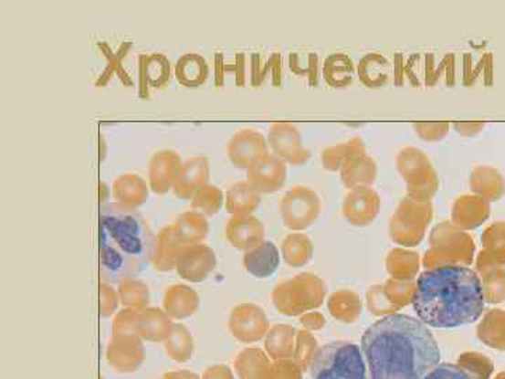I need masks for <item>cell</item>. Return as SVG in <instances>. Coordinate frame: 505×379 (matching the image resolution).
Instances as JSON below:
<instances>
[{
	"instance_id": "1",
	"label": "cell",
	"mask_w": 505,
	"mask_h": 379,
	"mask_svg": "<svg viewBox=\"0 0 505 379\" xmlns=\"http://www.w3.org/2000/svg\"><path fill=\"white\" fill-rule=\"evenodd\" d=\"M361 350L371 379H423L441 360L428 326L402 313L384 316L369 326Z\"/></svg>"
},
{
	"instance_id": "2",
	"label": "cell",
	"mask_w": 505,
	"mask_h": 379,
	"mask_svg": "<svg viewBox=\"0 0 505 379\" xmlns=\"http://www.w3.org/2000/svg\"><path fill=\"white\" fill-rule=\"evenodd\" d=\"M412 303L416 315L428 328H460L483 315V287L472 268L442 266L418 277Z\"/></svg>"
},
{
	"instance_id": "3",
	"label": "cell",
	"mask_w": 505,
	"mask_h": 379,
	"mask_svg": "<svg viewBox=\"0 0 505 379\" xmlns=\"http://www.w3.org/2000/svg\"><path fill=\"white\" fill-rule=\"evenodd\" d=\"M100 281L119 286L137 279L153 258L156 235L137 208L100 205Z\"/></svg>"
},
{
	"instance_id": "4",
	"label": "cell",
	"mask_w": 505,
	"mask_h": 379,
	"mask_svg": "<svg viewBox=\"0 0 505 379\" xmlns=\"http://www.w3.org/2000/svg\"><path fill=\"white\" fill-rule=\"evenodd\" d=\"M309 370L312 379H371L363 350L350 342H333L316 350Z\"/></svg>"
},
{
	"instance_id": "5",
	"label": "cell",
	"mask_w": 505,
	"mask_h": 379,
	"mask_svg": "<svg viewBox=\"0 0 505 379\" xmlns=\"http://www.w3.org/2000/svg\"><path fill=\"white\" fill-rule=\"evenodd\" d=\"M324 294L326 287L318 276L302 273L279 282L273 291V302L279 312L295 316L321 305Z\"/></svg>"
},
{
	"instance_id": "6",
	"label": "cell",
	"mask_w": 505,
	"mask_h": 379,
	"mask_svg": "<svg viewBox=\"0 0 505 379\" xmlns=\"http://www.w3.org/2000/svg\"><path fill=\"white\" fill-rule=\"evenodd\" d=\"M396 166L407 183V197L417 203H430L438 192V174L428 156L421 149H402L396 158Z\"/></svg>"
},
{
	"instance_id": "7",
	"label": "cell",
	"mask_w": 505,
	"mask_h": 379,
	"mask_svg": "<svg viewBox=\"0 0 505 379\" xmlns=\"http://www.w3.org/2000/svg\"><path fill=\"white\" fill-rule=\"evenodd\" d=\"M321 197L308 185H294L285 193L279 203V213L285 226L292 231H303L318 219Z\"/></svg>"
},
{
	"instance_id": "8",
	"label": "cell",
	"mask_w": 505,
	"mask_h": 379,
	"mask_svg": "<svg viewBox=\"0 0 505 379\" xmlns=\"http://www.w3.org/2000/svg\"><path fill=\"white\" fill-rule=\"evenodd\" d=\"M267 142L271 153L287 163L300 166L310 159V151L303 145L302 135L292 122L277 121L269 125Z\"/></svg>"
},
{
	"instance_id": "9",
	"label": "cell",
	"mask_w": 505,
	"mask_h": 379,
	"mask_svg": "<svg viewBox=\"0 0 505 379\" xmlns=\"http://www.w3.org/2000/svg\"><path fill=\"white\" fill-rule=\"evenodd\" d=\"M216 253L205 243L187 245L177 258L176 271L188 282H203L216 271Z\"/></svg>"
},
{
	"instance_id": "10",
	"label": "cell",
	"mask_w": 505,
	"mask_h": 379,
	"mask_svg": "<svg viewBox=\"0 0 505 379\" xmlns=\"http://www.w3.org/2000/svg\"><path fill=\"white\" fill-rule=\"evenodd\" d=\"M145 357V347L141 336H111L107 344V363L117 373H135L142 367Z\"/></svg>"
},
{
	"instance_id": "11",
	"label": "cell",
	"mask_w": 505,
	"mask_h": 379,
	"mask_svg": "<svg viewBox=\"0 0 505 379\" xmlns=\"http://www.w3.org/2000/svg\"><path fill=\"white\" fill-rule=\"evenodd\" d=\"M287 174V162L274 153H267L246 169V180L260 195H273L284 187Z\"/></svg>"
},
{
	"instance_id": "12",
	"label": "cell",
	"mask_w": 505,
	"mask_h": 379,
	"mask_svg": "<svg viewBox=\"0 0 505 379\" xmlns=\"http://www.w3.org/2000/svg\"><path fill=\"white\" fill-rule=\"evenodd\" d=\"M269 153L268 142L258 131L243 128L230 137L226 155L237 169H247L253 162Z\"/></svg>"
},
{
	"instance_id": "13",
	"label": "cell",
	"mask_w": 505,
	"mask_h": 379,
	"mask_svg": "<svg viewBox=\"0 0 505 379\" xmlns=\"http://www.w3.org/2000/svg\"><path fill=\"white\" fill-rule=\"evenodd\" d=\"M184 162L174 149H161L149 161L148 183L151 192L163 195L172 192Z\"/></svg>"
},
{
	"instance_id": "14",
	"label": "cell",
	"mask_w": 505,
	"mask_h": 379,
	"mask_svg": "<svg viewBox=\"0 0 505 379\" xmlns=\"http://www.w3.org/2000/svg\"><path fill=\"white\" fill-rule=\"evenodd\" d=\"M227 326L235 339L243 343H253L267 333L268 321L264 311L255 303H240L230 312Z\"/></svg>"
},
{
	"instance_id": "15",
	"label": "cell",
	"mask_w": 505,
	"mask_h": 379,
	"mask_svg": "<svg viewBox=\"0 0 505 379\" xmlns=\"http://www.w3.org/2000/svg\"><path fill=\"white\" fill-rule=\"evenodd\" d=\"M381 210V197L371 185L350 188L342 201V216L357 226L373 222Z\"/></svg>"
},
{
	"instance_id": "16",
	"label": "cell",
	"mask_w": 505,
	"mask_h": 379,
	"mask_svg": "<svg viewBox=\"0 0 505 379\" xmlns=\"http://www.w3.org/2000/svg\"><path fill=\"white\" fill-rule=\"evenodd\" d=\"M209 174H211V166H209L208 158L191 156L183 163L182 172L176 184L173 187V193L182 200H193L200 188L209 184Z\"/></svg>"
},
{
	"instance_id": "17",
	"label": "cell",
	"mask_w": 505,
	"mask_h": 379,
	"mask_svg": "<svg viewBox=\"0 0 505 379\" xmlns=\"http://www.w3.org/2000/svg\"><path fill=\"white\" fill-rule=\"evenodd\" d=\"M225 234L233 247L246 252L264 242V225L255 216H232Z\"/></svg>"
},
{
	"instance_id": "18",
	"label": "cell",
	"mask_w": 505,
	"mask_h": 379,
	"mask_svg": "<svg viewBox=\"0 0 505 379\" xmlns=\"http://www.w3.org/2000/svg\"><path fill=\"white\" fill-rule=\"evenodd\" d=\"M185 246L187 245L177 237L173 224L161 227V231L156 235L153 258H152V266L154 270L161 271V273L176 270L177 258Z\"/></svg>"
},
{
	"instance_id": "19",
	"label": "cell",
	"mask_w": 505,
	"mask_h": 379,
	"mask_svg": "<svg viewBox=\"0 0 505 379\" xmlns=\"http://www.w3.org/2000/svg\"><path fill=\"white\" fill-rule=\"evenodd\" d=\"M200 295L185 284H173L164 290L163 311L173 321L191 318L200 310Z\"/></svg>"
},
{
	"instance_id": "20",
	"label": "cell",
	"mask_w": 505,
	"mask_h": 379,
	"mask_svg": "<svg viewBox=\"0 0 505 379\" xmlns=\"http://www.w3.org/2000/svg\"><path fill=\"white\" fill-rule=\"evenodd\" d=\"M279 266V250L273 242L264 240L243 255V268L256 279L273 276Z\"/></svg>"
},
{
	"instance_id": "21",
	"label": "cell",
	"mask_w": 505,
	"mask_h": 379,
	"mask_svg": "<svg viewBox=\"0 0 505 379\" xmlns=\"http://www.w3.org/2000/svg\"><path fill=\"white\" fill-rule=\"evenodd\" d=\"M112 195L117 203L122 205L138 208L148 201L149 183L138 174H124L115 177L112 182Z\"/></svg>"
},
{
	"instance_id": "22",
	"label": "cell",
	"mask_w": 505,
	"mask_h": 379,
	"mask_svg": "<svg viewBox=\"0 0 505 379\" xmlns=\"http://www.w3.org/2000/svg\"><path fill=\"white\" fill-rule=\"evenodd\" d=\"M260 204V193L247 180L233 183L225 195V205L232 216H253Z\"/></svg>"
},
{
	"instance_id": "23",
	"label": "cell",
	"mask_w": 505,
	"mask_h": 379,
	"mask_svg": "<svg viewBox=\"0 0 505 379\" xmlns=\"http://www.w3.org/2000/svg\"><path fill=\"white\" fill-rule=\"evenodd\" d=\"M174 321L161 308L149 307L141 312L140 334L152 343H164L172 334Z\"/></svg>"
},
{
	"instance_id": "24",
	"label": "cell",
	"mask_w": 505,
	"mask_h": 379,
	"mask_svg": "<svg viewBox=\"0 0 505 379\" xmlns=\"http://www.w3.org/2000/svg\"><path fill=\"white\" fill-rule=\"evenodd\" d=\"M209 67L203 55L188 52L182 55L174 65L177 82L185 88H200L208 79Z\"/></svg>"
},
{
	"instance_id": "25",
	"label": "cell",
	"mask_w": 505,
	"mask_h": 379,
	"mask_svg": "<svg viewBox=\"0 0 505 379\" xmlns=\"http://www.w3.org/2000/svg\"><path fill=\"white\" fill-rule=\"evenodd\" d=\"M378 167L376 162L371 156L357 155L348 159L340 169V179L347 188L358 187V185H371L376 179Z\"/></svg>"
},
{
	"instance_id": "26",
	"label": "cell",
	"mask_w": 505,
	"mask_h": 379,
	"mask_svg": "<svg viewBox=\"0 0 505 379\" xmlns=\"http://www.w3.org/2000/svg\"><path fill=\"white\" fill-rule=\"evenodd\" d=\"M361 82L369 89H378L386 85L391 79V62L382 54H366L357 67Z\"/></svg>"
},
{
	"instance_id": "27",
	"label": "cell",
	"mask_w": 505,
	"mask_h": 379,
	"mask_svg": "<svg viewBox=\"0 0 505 379\" xmlns=\"http://www.w3.org/2000/svg\"><path fill=\"white\" fill-rule=\"evenodd\" d=\"M177 237L185 245L203 243L209 234V222L200 211L190 210L177 216L173 224Z\"/></svg>"
},
{
	"instance_id": "28",
	"label": "cell",
	"mask_w": 505,
	"mask_h": 379,
	"mask_svg": "<svg viewBox=\"0 0 505 379\" xmlns=\"http://www.w3.org/2000/svg\"><path fill=\"white\" fill-rule=\"evenodd\" d=\"M366 153L365 143L360 137L352 138L345 142L327 146L321 151V164L329 172H337L348 159Z\"/></svg>"
},
{
	"instance_id": "29",
	"label": "cell",
	"mask_w": 505,
	"mask_h": 379,
	"mask_svg": "<svg viewBox=\"0 0 505 379\" xmlns=\"http://www.w3.org/2000/svg\"><path fill=\"white\" fill-rule=\"evenodd\" d=\"M323 76L331 88H347L354 80V62L342 52L329 55L323 64Z\"/></svg>"
},
{
	"instance_id": "30",
	"label": "cell",
	"mask_w": 505,
	"mask_h": 379,
	"mask_svg": "<svg viewBox=\"0 0 505 379\" xmlns=\"http://www.w3.org/2000/svg\"><path fill=\"white\" fill-rule=\"evenodd\" d=\"M163 344L167 357L176 363L190 362L195 350L193 334L183 323H174L172 334Z\"/></svg>"
},
{
	"instance_id": "31",
	"label": "cell",
	"mask_w": 505,
	"mask_h": 379,
	"mask_svg": "<svg viewBox=\"0 0 505 379\" xmlns=\"http://www.w3.org/2000/svg\"><path fill=\"white\" fill-rule=\"evenodd\" d=\"M117 291H119L120 302L127 310L137 311V312L148 310L151 303V291L142 279H125L117 286Z\"/></svg>"
},
{
	"instance_id": "32",
	"label": "cell",
	"mask_w": 505,
	"mask_h": 379,
	"mask_svg": "<svg viewBox=\"0 0 505 379\" xmlns=\"http://www.w3.org/2000/svg\"><path fill=\"white\" fill-rule=\"evenodd\" d=\"M313 243L305 234H290L282 242L285 263L300 268L312 258Z\"/></svg>"
},
{
	"instance_id": "33",
	"label": "cell",
	"mask_w": 505,
	"mask_h": 379,
	"mask_svg": "<svg viewBox=\"0 0 505 379\" xmlns=\"http://www.w3.org/2000/svg\"><path fill=\"white\" fill-rule=\"evenodd\" d=\"M146 76L149 85L153 89H164L169 85L172 78V64L166 55L154 52L151 55H143Z\"/></svg>"
},
{
	"instance_id": "34",
	"label": "cell",
	"mask_w": 505,
	"mask_h": 379,
	"mask_svg": "<svg viewBox=\"0 0 505 379\" xmlns=\"http://www.w3.org/2000/svg\"><path fill=\"white\" fill-rule=\"evenodd\" d=\"M225 203V195L218 185L206 184L200 188L193 200L191 205L193 210L200 211L205 216H216L221 211Z\"/></svg>"
},
{
	"instance_id": "35",
	"label": "cell",
	"mask_w": 505,
	"mask_h": 379,
	"mask_svg": "<svg viewBox=\"0 0 505 379\" xmlns=\"http://www.w3.org/2000/svg\"><path fill=\"white\" fill-rule=\"evenodd\" d=\"M266 367V357L258 350H245L235 362L240 379H260Z\"/></svg>"
},
{
	"instance_id": "36",
	"label": "cell",
	"mask_w": 505,
	"mask_h": 379,
	"mask_svg": "<svg viewBox=\"0 0 505 379\" xmlns=\"http://www.w3.org/2000/svg\"><path fill=\"white\" fill-rule=\"evenodd\" d=\"M294 329L289 326L279 325L269 332L267 339V349L269 354L276 358L287 357L292 349Z\"/></svg>"
},
{
	"instance_id": "37",
	"label": "cell",
	"mask_w": 505,
	"mask_h": 379,
	"mask_svg": "<svg viewBox=\"0 0 505 379\" xmlns=\"http://www.w3.org/2000/svg\"><path fill=\"white\" fill-rule=\"evenodd\" d=\"M141 312L122 308L112 319L111 336H141Z\"/></svg>"
},
{
	"instance_id": "38",
	"label": "cell",
	"mask_w": 505,
	"mask_h": 379,
	"mask_svg": "<svg viewBox=\"0 0 505 379\" xmlns=\"http://www.w3.org/2000/svg\"><path fill=\"white\" fill-rule=\"evenodd\" d=\"M290 69L298 75L308 76L310 85H318V55L313 52L308 54L290 55Z\"/></svg>"
},
{
	"instance_id": "39",
	"label": "cell",
	"mask_w": 505,
	"mask_h": 379,
	"mask_svg": "<svg viewBox=\"0 0 505 379\" xmlns=\"http://www.w3.org/2000/svg\"><path fill=\"white\" fill-rule=\"evenodd\" d=\"M119 291L111 284L100 282V316L110 318L114 316L120 305Z\"/></svg>"
},
{
	"instance_id": "40",
	"label": "cell",
	"mask_w": 505,
	"mask_h": 379,
	"mask_svg": "<svg viewBox=\"0 0 505 379\" xmlns=\"http://www.w3.org/2000/svg\"><path fill=\"white\" fill-rule=\"evenodd\" d=\"M448 128V124H444V122H417V124H413L416 134L421 140L430 141V142L441 140L447 134Z\"/></svg>"
},
{
	"instance_id": "41",
	"label": "cell",
	"mask_w": 505,
	"mask_h": 379,
	"mask_svg": "<svg viewBox=\"0 0 505 379\" xmlns=\"http://www.w3.org/2000/svg\"><path fill=\"white\" fill-rule=\"evenodd\" d=\"M423 379H472L462 368L449 363H439Z\"/></svg>"
},
{
	"instance_id": "42",
	"label": "cell",
	"mask_w": 505,
	"mask_h": 379,
	"mask_svg": "<svg viewBox=\"0 0 505 379\" xmlns=\"http://www.w3.org/2000/svg\"><path fill=\"white\" fill-rule=\"evenodd\" d=\"M263 379H300V371L292 363L281 362L274 365Z\"/></svg>"
},
{
	"instance_id": "43",
	"label": "cell",
	"mask_w": 505,
	"mask_h": 379,
	"mask_svg": "<svg viewBox=\"0 0 505 379\" xmlns=\"http://www.w3.org/2000/svg\"><path fill=\"white\" fill-rule=\"evenodd\" d=\"M203 379H235L226 365H211L203 374Z\"/></svg>"
},
{
	"instance_id": "44",
	"label": "cell",
	"mask_w": 505,
	"mask_h": 379,
	"mask_svg": "<svg viewBox=\"0 0 505 379\" xmlns=\"http://www.w3.org/2000/svg\"><path fill=\"white\" fill-rule=\"evenodd\" d=\"M162 379H203L198 374L193 373V371L180 370L170 371V373L163 374Z\"/></svg>"
},
{
	"instance_id": "45",
	"label": "cell",
	"mask_w": 505,
	"mask_h": 379,
	"mask_svg": "<svg viewBox=\"0 0 505 379\" xmlns=\"http://www.w3.org/2000/svg\"><path fill=\"white\" fill-rule=\"evenodd\" d=\"M302 323H305L308 328H321L323 318L319 313H309V315L303 316Z\"/></svg>"
},
{
	"instance_id": "46",
	"label": "cell",
	"mask_w": 505,
	"mask_h": 379,
	"mask_svg": "<svg viewBox=\"0 0 505 379\" xmlns=\"http://www.w3.org/2000/svg\"><path fill=\"white\" fill-rule=\"evenodd\" d=\"M99 187H100V205H103V204H107L109 195L112 192L110 190L109 185L106 184V182H101V180L99 183Z\"/></svg>"
},
{
	"instance_id": "47",
	"label": "cell",
	"mask_w": 505,
	"mask_h": 379,
	"mask_svg": "<svg viewBox=\"0 0 505 379\" xmlns=\"http://www.w3.org/2000/svg\"><path fill=\"white\" fill-rule=\"evenodd\" d=\"M100 379H104V378H100Z\"/></svg>"
}]
</instances>
